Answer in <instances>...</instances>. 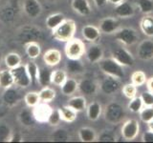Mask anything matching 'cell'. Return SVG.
Returning <instances> with one entry per match:
<instances>
[{
    "label": "cell",
    "mask_w": 153,
    "mask_h": 143,
    "mask_svg": "<svg viewBox=\"0 0 153 143\" xmlns=\"http://www.w3.org/2000/svg\"><path fill=\"white\" fill-rule=\"evenodd\" d=\"M25 68L31 77L32 85H38L37 77H38V73H39V67H38V65L33 59H31L25 64Z\"/></svg>",
    "instance_id": "836d02e7"
},
{
    "label": "cell",
    "mask_w": 153,
    "mask_h": 143,
    "mask_svg": "<svg viewBox=\"0 0 153 143\" xmlns=\"http://www.w3.org/2000/svg\"><path fill=\"white\" fill-rule=\"evenodd\" d=\"M111 57L123 67H133L135 64V58L132 54L123 47H119L113 50Z\"/></svg>",
    "instance_id": "52a82bcc"
},
{
    "label": "cell",
    "mask_w": 153,
    "mask_h": 143,
    "mask_svg": "<svg viewBox=\"0 0 153 143\" xmlns=\"http://www.w3.org/2000/svg\"><path fill=\"white\" fill-rule=\"evenodd\" d=\"M32 111L36 123L43 124V123H47L48 118H49L50 114L53 111V108L46 102H40L36 107H33L32 109Z\"/></svg>",
    "instance_id": "8fae6325"
},
{
    "label": "cell",
    "mask_w": 153,
    "mask_h": 143,
    "mask_svg": "<svg viewBox=\"0 0 153 143\" xmlns=\"http://www.w3.org/2000/svg\"><path fill=\"white\" fill-rule=\"evenodd\" d=\"M93 2H94L96 7L102 8V7H104L105 5L108 3V0H93Z\"/></svg>",
    "instance_id": "f907efd6"
},
{
    "label": "cell",
    "mask_w": 153,
    "mask_h": 143,
    "mask_svg": "<svg viewBox=\"0 0 153 143\" xmlns=\"http://www.w3.org/2000/svg\"><path fill=\"white\" fill-rule=\"evenodd\" d=\"M104 120L109 124L116 125L123 120L126 117V112L122 104L119 102H111L107 104L103 111Z\"/></svg>",
    "instance_id": "3957f363"
},
{
    "label": "cell",
    "mask_w": 153,
    "mask_h": 143,
    "mask_svg": "<svg viewBox=\"0 0 153 143\" xmlns=\"http://www.w3.org/2000/svg\"><path fill=\"white\" fill-rule=\"evenodd\" d=\"M140 133V123L137 119H128L124 121L121 128V135L126 141H132Z\"/></svg>",
    "instance_id": "8992f818"
},
{
    "label": "cell",
    "mask_w": 153,
    "mask_h": 143,
    "mask_svg": "<svg viewBox=\"0 0 153 143\" xmlns=\"http://www.w3.org/2000/svg\"><path fill=\"white\" fill-rule=\"evenodd\" d=\"M66 72L71 74H82L85 71V66L80 59H68L65 65Z\"/></svg>",
    "instance_id": "484cf974"
},
{
    "label": "cell",
    "mask_w": 153,
    "mask_h": 143,
    "mask_svg": "<svg viewBox=\"0 0 153 143\" xmlns=\"http://www.w3.org/2000/svg\"><path fill=\"white\" fill-rule=\"evenodd\" d=\"M22 9L26 15L31 19H36L42 13V6L38 0H24Z\"/></svg>",
    "instance_id": "4fadbf2b"
},
{
    "label": "cell",
    "mask_w": 153,
    "mask_h": 143,
    "mask_svg": "<svg viewBox=\"0 0 153 143\" xmlns=\"http://www.w3.org/2000/svg\"><path fill=\"white\" fill-rule=\"evenodd\" d=\"M120 28V22L116 17L108 16L100 21L99 29L104 35H114Z\"/></svg>",
    "instance_id": "2e32d148"
},
{
    "label": "cell",
    "mask_w": 153,
    "mask_h": 143,
    "mask_svg": "<svg viewBox=\"0 0 153 143\" xmlns=\"http://www.w3.org/2000/svg\"><path fill=\"white\" fill-rule=\"evenodd\" d=\"M121 89V81L109 75L105 77L99 83V90L106 95H113L117 94Z\"/></svg>",
    "instance_id": "9c48e42d"
},
{
    "label": "cell",
    "mask_w": 153,
    "mask_h": 143,
    "mask_svg": "<svg viewBox=\"0 0 153 143\" xmlns=\"http://www.w3.org/2000/svg\"><path fill=\"white\" fill-rule=\"evenodd\" d=\"M59 114H60V117L61 120L67 122V123H72L74 122L76 116H78V112L75 111L74 109H72L69 107L68 105H64L61 108H59Z\"/></svg>",
    "instance_id": "1f68e13d"
},
{
    "label": "cell",
    "mask_w": 153,
    "mask_h": 143,
    "mask_svg": "<svg viewBox=\"0 0 153 143\" xmlns=\"http://www.w3.org/2000/svg\"><path fill=\"white\" fill-rule=\"evenodd\" d=\"M51 74L52 71L49 70L45 67H39V73H38V85L41 86V87H46V86H50L51 84Z\"/></svg>",
    "instance_id": "d590c367"
},
{
    "label": "cell",
    "mask_w": 153,
    "mask_h": 143,
    "mask_svg": "<svg viewBox=\"0 0 153 143\" xmlns=\"http://www.w3.org/2000/svg\"><path fill=\"white\" fill-rule=\"evenodd\" d=\"M12 133L11 127L6 122H0V142H8Z\"/></svg>",
    "instance_id": "f6af8a7d"
},
{
    "label": "cell",
    "mask_w": 153,
    "mask_h": 143,
    "mask_svg": "<svg viewBox=\"0 0 153 143\" xmlns=\"http://www.w3.org/2000/svg\"><path fill=\"white\" fill-rule=\"evenodd\" d=\"M147 126H148V130H150V131L153 132V119H152L150 122L147 123Z\"/></svg>",
    "instance_id": "db71d44e"
},
{
    "label": "cell",
    "mask_w": 153,
    "mask_h": 143,
    "mask_svg": "<svg viewBox=\"0 0 153 143\" xmlns=\"http://www.w3.org/2000/svg\"><path fill=\"white\" fill-rule=\"evenodd\" d=\"M123 1H124V0H108V3L114 5V6H116V5L122 3Z\"/></svg>",
    "instance_id": "f5cc1de1"
},
{
    "label": "cell",
    "mask_w": 153,
    "mask_h": 143,
    "mask_svg": "<svg viewBox=\"0 0 153 143\" xmlns=\"http://www.w3.org/2000/svg\"><path fill=\"white\" fill-rule=\"evenodd\" d=\"M1 63H2V55L0 52V66H1Z\"/></svg>",
    "instance_id": "11a10c76"
},
{
    "label": "cell",
    "mask_w": 153,
    "mask_h": 143,
    "mask_svg": "<svg viewBox=\"0 0 153 143\" xmlns=\"http://www.w3.org/2000/svg\"><path fill=\"white\" fill-rule=\"evenodd\" d=\"M71 7L75 13L82 16H87L92 12L88 0H72Z\"/></svg>",
    "instance_id": "ffe728a7"
},
{
    "label": "cell",
    "mask_w": 153,
    "mask_h": 143,
    "mask_svg": "<svg viewBox=\"0 0 153 143\" xmlns=\"http://www.w3.org/2000/svg\"><path fill=\"white\" fill-rule=\"evenodd\" d=\"M4 63L8 69L13 70L22 64V57L17 52H11L4 56Z\"/></svg>",
    "instance_id": "f546056e"
},
{
    "label": "cell",
    "mask_w": 153,
    "mask_h": 143,
    "mask_svg": "<svg viewBox=\"0 0 153 143\" xmlns=\"http://www.w3.org/2000/svg\"><path fill=\"white\" fill-rule=\"evenodd\" d=\"M97 139L100 142H115L116 136L111 130H104L98 136Z\"/></svg>",
    "instance_id": "bcb514c9"
},
{
    "label": "cell",
    "mask_w": 153,
    "mask_h": 143,
    "mask_svg": "<svg viewBox=\"0 0 153 143\" xmlns=\"http://www.w3.org/2000/svg\"><path fill=\"white\" fill-rule=\"evenodd\" d=\"M86 46L79 38H72L66 42L64 52L67 59H80L85 54Z\"/></svg>",
    "instance_id": "277c9868"
},
{
    "label": "cell",
    "mask_w": 153,
    "mask_h": 143,
    "mask_svg": "<svg viewBox=\"0 0 153 143\" xmlns=\"http://www.w3.org/2000/svg\"><path fill=\"white\" fill-rule=\"evenodd\" d=\"M21 99L20 94L18 90L14 89L13 87L9 88L7 90H4V93L2 94L1 100L3 104L8 108H13L19 103Z\"/></svg>",
    "instance_id": "e0dca14e"
},
{
    "label": "cell",
    "mask_w": 153,
    "mask_h": 143,
    "mask_svg": "<svg viewBox=\"0 0 153 143\" xmlns=\"http://www.w3.org/2000/svg\"><path fill=\"white\" fill-rule=\"evenodd\" d=\"M14 86V80L12 74V70L3 69L0 70V88L7 90Z\"/></svg>",
    "instance_id": "83f0119b"
},
{
    "label": "cell",
    "mask_w": 153,
    "mask_h": 143,
    "mask_svg": "<svg viewBox=\"0 0 153 143\" xmlns=\"http://www.w3.org/2000/svg\"><path fill=\"white\" fill-rule=\"evenodd\" d=\"M51 1H57V0H51Z\"/></svg>",
    "instance_id": "6f0895ef"
},
{
    "label": "cell",
    "mask_w": 153,
    "mask_h": 143,
    "mask_svg": "<svg viewBox=\"0 0 153 143\" xmlns=\"http://www.w3.org/2000/svg\"><path fill=\"white\" fill-rule=\"evenodd\" d=\"M61 121L62 120H61V117H60L59 108H55V109L53 108V111L50 114L49 118H48L47 124H49L51 127H59Z\"/></svg>",
    "instance_id": "7bdbcfd3"
},
{
    "label": "cell",
    "mask_w": 153,
    "mask_h": 143,
    "mask_svg": "<svg viewBox=\"0 0 153 143\" xmlns=\"http://www.w3.org/2000/svg\"><path fill=\"white\" fill-rule=\"evenodd\" d=\"M130 80L131 83H133L137 87H141V86L146 84L147 77L146 73H143V71H135L134 73H132Z\"/></svg>",
    "instance_id": "ab89813d"
},
{
    "label": "cell",
    "mask_w": 153,
    "mask_h": 143,
    "mask_svg": "<svg viewBox=\"0 0 153 143\" xmlns=\"http://www.w3.org/2000/svg\"><path fill=\"white\" fill-rule=\"evenodd\" d=\"M43 62L48 67H55L59 65L62 60V55L59 50L57 49H49L47 50L42 55Z\"/></svg>",
    "instance_id": "ac0fdd59"
},
{
    "label": "cell",
    "mask_w": 153,
    "mask_h": 143,
    "mask_svg": "<svg viewBox=\"0 0 153 143\" xmlns=\"http://www.w3.org/2000/svg\"><path fill=\"white\" fill-rule=\"evenodd\" d=\"M68 77L67 72L61 69L53 70L51 74V84L55 86H60L64 83V81Z\"/></svg>",
    "instance_id": "d6a6232c"
},
{
    "label": "cell",
    "mask_w": 153,
    "mask_h": 143,
    "mask_svg": "<svg viewBox=\"0 0 153 143\" xmlns=\"http://www.w3.org/2000/svg\"><path fill=\"white\" fill-rule=\"evenodd\" d=\"M60 91L65 97H72L79 91V81L73 77H67L64 83L60 86Z\"/></svg>",
    "instance_id": "7402d4cb"
},
{
    "label": "cell",
    "mask_w": 153,
    "mask_h": 143,
    "mask_svg": "<svg viewBox=\"0 0 153 143\" xmlns=\"http://www.w3.org/2000/svg\"><path fill=\"white\" fill-rule=\"evenodd\" d=\"M139 114H140L141 120L143 123L147 124L153 119V106H143Z\"/></svg>",
    "instance_id": "b9f144b4"
},
{
    "label": "cell",
    "mask_w": 153,
    "mask_h": 143,
    "mask_svg": "<svg viewBox=\"0 0 153 143\" xmlns=\"http://www.w3.org/2000/svg\"><path fill=\"white\" fill-rule=\"evenodd\" d=\"M135 6L128 1H123L114 7V13L119 18H131L135 14Z\"/></svg>",
    "instance_id": "9a60e30c"
},
{
    "label": "cell",
    "mask_w": 153,
    "mask_h": 143,
    "mask_svg": "<svg viewBox=\"0 0 153 143\" xmlns=\"http://www.w3.org/2000/svg\"><path fill=\"white\" fill-rule=\"evenodd\" d=\"M146 85L147 91H149V92L153 93V76H151L150 78H147Z\"/></svg>",
    "instance_id": "816d5d0a"
},
{
    "label": "cell",
    "mask_w": 153,
    "mask_h": 143,
    "mask_svg": "<svg viewBox=\"0 0 153 143\" xmlns=\"http://www.w3.org/2000/svg\"><path fill=\"white\" fill-rule=\"evenodd\" d=\"M137 86H135L133 83H127L123 86L122 88V93L128 99H131L135 97L137 95Z\"/></svg>",
    "instance_id": "ee69618b"
},
{
    "label": "cell",
    "mask_w": 153,
    "mask_h": 143,
    "mask_svg": "<svg viewBox=\"0 0 153 143\" xmlns=\"http://www.w3.org/2000/svg\"><path fill=\"white\" fill-rule=\"evenodd\" d=\"M81 35L86 41L91 43H96L102 35L99 27L94 25H85L81 29Z\"/></svg>",
    "instance_id": "d6986e66"
},
{
    "label": "cell",
    "mask_w": 153,
    "mask_h": 143,
    "mask_svg": "<svg viewBox=\"0 0 153 143\" xmlns=\"http://www.w3.org/2000/svg\"><path fill=\"white\" fill-rule=\"evenodd\" d=\"M114 37L117 41L127 47L135 45L139 40L137 31L130 27L119 28L118 31L114 33Z\"/></svg>",
    "instance_id": "5b68a950"
},
{
    "label": "cell",
    "mask_w": 153,
    "mask_h": 143,
    "mask_svg": "<svg viewBox=\"0 0 153 143\" xmlns=\"http://www.w3.org/2000/svg\"><path fill=\"white\" fill-rule=\"evenodd\" d=\"M12 74L13 76L14 85L21 89H26L32 85V80L30 75L25 68V65H20L12 70Z\"/></svg>",
    "instance_id": "ba28073f"
},
{
    "label": "cell",
    "mask_w": 153,
    "mask_h": 143,
    "mask_svg": "<svg viewBox=\"0 0 153 143\" xmlns=\"http://www.w3.org/2000/svg\"><path fill=\"white\" fill-rule=\"evenodd\" d=\"M70 138L69 133L64 128H56L52 133V139L54 141L61 142V141H68Z\"/></svg>",
    "instance_id": "60d3db41"
},
{
    "label": "cell",
    "mask_w": 153,
    "mask_h": 143,
    "mask_svg": "<svg viewBox=\"0 0 153 143\" xmlns=\"http://www.w3.org/2000/svg\"><path fill=\"white\" fill-rule=\"evenodd\" d=\"M66 19L65 15L61 13H52L50 15H48L46 20H45V25L46 27L51 30L52 32L59 27L60 24Z\"/></svg>",
    "instance_id": "4316f807"
},
{
    "label": "cell",
    "mask_w": 153,
    "mask_h": 143,
    "mask_svg": "<svg viewBox=\"0 0 153 143\" xmlns=\"http://www.w3.org/2000/svg\"><path fill=\"white\" fill-rule=\"evenodd\" d=\"M25 52L29 58L35 60L41 55V46L36 41H28L25 44Z\"/></svg>",
    "instance_id": "f1b7e54d"
},
{
    "label": "cell",
    "mask_w": 153,
    "mask_h": 143,
    "mask_svg": "<svg viewBox=\"0 0 153 143\" xmlns=\"http://www.w3.org/2000/svg\"><path fill=\"white\" fill-rule=\"evenodd\" d=\"M66 105H68L69 107H71L72 109H74L75 111L79 113L86 110L87 102H86V98L83 95H72L68 99Z\"/></svg>",
    "instance_id": "d4e9b609"
},
{
    "label": "cell",
    "mask_w": 153,
    "mask_h": 143,
    "mask_svg": "<svg viewBox=\"0 0 153 143\" xmlns=\"http://www.w3.org/2000/svg\"><path fill=\"white\" fill-rule=\"evenodd\" d=\"M99 91V82L92 77H84L79 81V92L84 95H94Z\"/></svg>",
    "instance_id": "5bb4252c"
},
{
    "label": "cell",
    "mask_w": 153,
    "mask_h": 143,
    "mask_svg": "<svg viewBox=\"0 0 153 143\" xmlns=\"http://www.w3.org/2000/svg\"><path fill=\"white\" fill-rule=\"evenodd\" d=\"M39 94V98L41 102L50 103L54 100L56 97V92L54 88L50 87V86H46V87H42V89L38 92Z\"/></svg>",
    "instance_id": "e575fe53"
},
{
    "label": "cell",
    "mask_w": 153,
    "mask_h": 143,
    "mask_svg": "<svg viewBox=\"0 0 153 143\" xmlns=\"http://www.w3.org/2000/svg\"><path fill=\"white\" fill-rule=\"evenodd\" d=\"M1 42H2V38H1V35H0V44H1Z\"/></svg>",
    "instance_id": "9f6ffc18"
},
{
    "label": "cell",
    "mask_w": 153,
    "mask_h": 143,
    "mask_svg": "<svg viewBox=\"0 0 153 143\" xmlns=\"http://www.w3.org/2000/svg\"><path fill=\"white\" fill-rule=\"evenodd\" d=\"M23 99H24V102L26 104V106L31 109L36 107L38 103L41 102L38 92H28L24 95Z\"/></svg>",
    "instance_id": "8d00e7d4"
},
{
    "label": "cell",
    "mask_w": 153,
    "mask_h": 143,
    "mask_svg": "<svg viewBox=\"0 0 153 143\" xmlns=\"http://www.w3.org/2000/svg\"><path fill=\"white\" fill-rule=\"evenodd\" d=\"M99 68L104 75H109L117 79H123L124 77V70L122 65H120L111 56L103 58L99 61Z\"/></svg>",
    "instance_id": "7a4b0ae2"
},
{
    "label": "cell",
    "mask_w": 153,
    "mask_h": 143,
    "mask_svg": "<svg viewBox=\"0 0 153 143\" xmlns=\"http://www.w3.org/2000/svg\"><path fill=\"white\" fill-rule=\"evenodd\" d=\"M136 7L143 14H151L153 13V0H137Z\"/></svg>",
    "instance_id": "74e56055"
},
{
    "label": "cell",
    "mask_w": 153,
    "mask_h": 143,
    "mask_svg": "<svg viewBox=\"0 0 153 143\" xmlns=\"http://www.w3.org/2000/svg\"><path fill=\"white\" fill-rule=\"evenodd\" d=\"M102 114V106L98 101H92L86 107V116L90 121H97Z\"/></svg>",
    "instance_id": "603a6c76"
},
{
    "label": "cell",
    "mask_w": 153,
    "mask_h": 143,
    "mask_svg": "<svg viewBox=\"0 0 153 143\" xmlns=\"http://www.w3.org/2000/svg\"><path fill=\"white\" fill-rule=\"evenodd\" d=\"M142 141L146 143H153V132L148 130L143 133L142 136Z\"/></svg>",
    "instance_id": "c3c4849f"
},
{
    "label": "cell",
    "mask_w": 153,
    "mask_h": 143,
    "mask_svg": "<svg viewBox=\"0 0 153 143\" xmlns=\"http://www.w3.org/2000/svg\"><path fill=\"white\" fill-rule=\"evenodd\" d=\"M24 139L22 136L20 135V133H12V135L10 136L9 139H8V142H22Z\"/></svg>",
    "instance_id": "681fc988"
},
{
    "label": "cell",
    "mask_w": 153,
    "mask_h": 143,
    "mask_svg": "<svg viewBox=\"0 0 153 143\" xmlns=\"http://www.w3.org/2000/svg\"><path fill=\"white\" fill-rule=\"evenodd\" d=\"M140 97L143 100V106H153V93L149 91H145L141 94Z\"/></svg>",
    "instance_id": "7dc6e473"
},
{
    "label": "cell",
    "mask_w": 153,
    "mask_h": 143,
    "mask_svg": "<svg viewBox=\"0 0 153 143\" xmlns=\"http://www.w3.org/2000/svg\"><path fill=\"white\" fill-rule=\"evenodd\" d=\"M18 121L21 124L22 126L30 128L33 127L36 123L35 116L31 108H25L20 111V113L18 114Z\"/></svg>",
    "instance_id": "44dd1931"
},
{
    "label": "cell",
    "mask_w": 153,
    "mask_h": 143,
    "mask_svg": "<svg viewBox=\"0 0 153 143\" xmlns=\"http://www.w3.org/2000/svg\"><path fill=\"white\" fill-rule=\"evenodd\" d=\"M79 138L81 142H94L97 140L98 135L94 129L90 127H82L80 128L79 132Z\"/></svg>",
    "instance_id": "4dcf8cb0"
},
{
    "label": "cell",
    "mask_w": 153,
    "mask_h": 143,
    "mask_svg": "<svg viewBox=\"0 0 153 143\" xmlns=\"http://www.w3.org/2000/svg\"><path fill=\"white\" fill-rule=\"evenodd\" d=\"M136 55L139 59L143 61H149L153 59V39L148 37L139 43Z\"/></svg>",
    "instance_id": "30bf717a"
},
{
    "label": "cell",
    "mask_w": 153,
    "mask_h": 143,
    "mask_svg": "<svg viewBox=\"0 0 153 143\" xmlns=\"http://www.w3.org/2000/svg\"><path fill=\"white\" fill-rule=\"evenodd\" d=\"M84 55L86 57V60L90 64L99 63V61L103 58L104 55L103 48L100 45L97 44V43H92L88 48H86Z\"/></svg>",
    "instance_id": "7c38bea8"
},
{
    "label": "cell",
    "mask_w": 153,
    "mask_h": 143,
    "mask_svg": "<svg viewBox=\"0 0 153 143\" xmlns=\"http://www.w3.org/2000/svg\"><path fill=\"white\" fill-rule=\"evenodd\" d=\"M143 108V103L141 97H136L131 99H129V102L127 104V109L133 114H139L141 110Z\"/></svg>",
    "instance_id": "f35d334b"
},
{
    "label": "cell",
    "mask_w": 153,
    "mask_h": 143,
    "mask_svg": "<svg viewBox=\"0 0 153 143\" xmlns=\"http://www.w3.org/2000/svg\"><path fill=\"white\" fill-rule=\"evenodd\" d=\"M141 32L146 37L153 38V15L152 14H145L140 21Z\"/></svg>",
    "instance_id": "cb8c5ba5"
},
{
    "label": "cell",
    "mask_w": 153,
    "mask_h": 143,
    "mask_svg": "<svg viewBox=\"0 0 153 143\" xmlns=\"http://www.w3.org/2000/svg\"><path fill=\"white\" fill-rule=\"evenodd\" d=\"M76 32V24L73 19H65L60 25L53 31L52 37L59 42H68L74 38Z\"/></svg>",
    "instance_id": "6da1fadb"
}]
</instances>
